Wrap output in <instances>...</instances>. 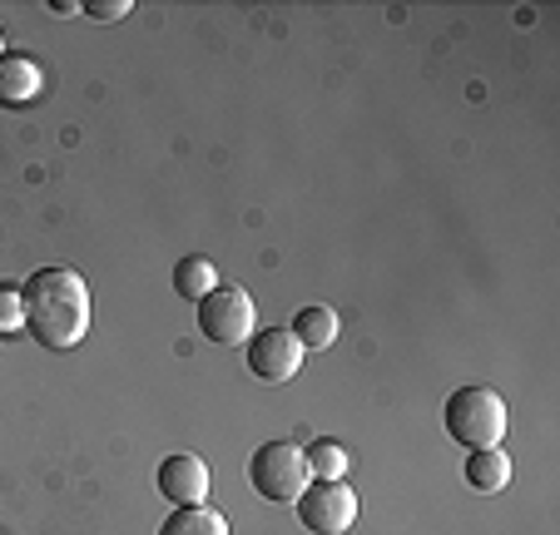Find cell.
Returning a JSON list of instances; mask_svg holds the SVG:
<instances>
[{"label": "cell", "instance_id": "cell-1", "mask_svg": "<svg viewBox=\"0 0 560 535\" xmlns=\"http://www.w3.org/2000/svg\"><path fill=\"white\" fill-rule=\"evenodd\" d=\"M25 327L40 347H65L85 342L90 333V283L74 268H35L21 288Z\"/></svg>", "mask_w": 560, "mask_h": 535}, {"label": "cell", "instance_id": "cell-2", "mask_svg": "<svg viewBox=\"0 0 560 535\" xmlns=\"http://www.w3.org/2000/svg\"><path fill=\"white\" fill-rule=\"evenodd\" d=\"M442 427L466 452H491L506 437V402L497 387H456L442 407Z\"/></svg>", "mask_w": 560, "mask_h": 535}, {"label": "cell", "instance_id": "cell-3", "mask_svg": "<svg viewBox=\"0 0 560 535\" xmlns=\"http://www.w3.org/2000/svg\"><path fill=\"white\" fill-rule=\"evenodd\" d=\"M248 481H254V491L264 501L283 505V501H298L313 476H307V462L293 441H268V446L254 452V462H248Z\"/></svg>", "mask_w": 560, "mask_h": 535}, {"label": "cell", "instance_id": "cell-4", "mask_svg": "<svg viewBox=\"0 0 560 535\" xmlns=\"http://www.w3.org/2000/svg\"><path fill=\"white\" fill-rule=\"evenodd\" d=\"M199 333L219 347H244L248 337L258 333V313H254V298L244 288H213L209 298H199Z\"/></svg>", "mask_w": 560, "mask_h": 535}, {"label": "cell", "instance_id": "cell-5", "mask_svg": "<svg viewBox=\"0 0 560 535\" xmlns=\"http://www.w3.org/2000/svg\"><path fill=\"white\" fill-rule=\"evenodd\" d=\"M293 505L313 535H348L358 521V491L348 481H307V491Z\"/></svg>", "mask_w": 560, "mask_h": 535}, {"label": "cell", "instance_id": "cell-6", "mask_svg": "<svg viewBox=\"0 0 560 535\" xmlns=\"http://www.w3.org/2000/svg\"><path fill=\"white\" fill-rule=\"evenodd\" d=\"M248 352V372L258 382H293L298 368H303V342H298L288 327H268V333H254L244 342Z\"/></svg>", "mask_w": 560, "mask_h": 535}, {"label": "cell", "instance_id": "cell-7", "mask_svg": "<svg viewBox=\"0 0 560 535\" xmlns=\"http://www.w3.org/2000/svg\"><path fill=\"white\" fill-rule=\"evenodd\" d=\"M154 481H159V496L174 505H209V466H203L194 452L164 456Z\"/></svg>", "mask_w": 560, "mask_h": 535}, {"label": "cell", "instance_id": "cell-8", "mask_svg": "<svg viewBox=\"0 0 560 535\" xmlns=\"http://www.w3.org/2000/svg\"><path fill=\"white\" fill-rule=\"evenodd\" d=\"M40 90H45V74L31 55H0V105L21 109V105H31Z\"/></svg>", "mask_w": 560, "mask_h": 535}, {"label": "cell", "instance_id": "cell-9", "mask_svg": "<svg viewBox=\"0 0 560 535\" xmlns=\"http://www.w3.org/2000/svg\"><path fill=\"white\" fill-rule=\"evenodd\" d=\"M506 481H511V456L501 452V446L466 456V486H471V491L497 496V491H506Z\"/></svg>", "mask_w": 560, "mask_h": 535}, {"label": "cell", "instance_id": "cell-10", "mask_svg": "<svg viewBox=\"0 0 560 535\" xmlns=\"http://www.w3.org/2000/svg\"><path fill=\"white\" fill-rule=\"evenodd\" d=\"M213 288H219V268H213L203 253H189V258L174 263V293H179V298L199 303V298H209Z\"/></svg>", "mask_w": 560, "mask_h": 535}, {"label": "cell", "instance_id": "cell-11", "mask_svg": "<svg viewBox=\"0 0 560 535\" xmlns=\"http://www.w3.org/2000/svg\"><path fill=\"white\" fill-rule=\"evenodd\" d=\"M288 333L303 342V352H307V347H332V342H338V313H332V307H323V303L298 307V317H293V327H288Z\"/></svg>", "mask_w": 560, "mask_h": 535}, {"label": "cell", "instance_id": "cell-12", "mask_svg": "<svg viewBox=\"0 0 560 535\" xmlns=\"http://www.w3.org/2000/svg\"><path fill=\"white\" fill-rule=\"evenodd\" d=\"M159 535H229V521L213 505H179L170 521L159 525Z\"/></svg>", "mask_w": 560, "mask_h": 535}, {"label": "cell", "instance_id": "cell-13", "mask_svg": "<svg viewBox=\"0 0 560 535\" xmlns=\"http://www.w3.org/2000/svg\"><path fill=\"white\" fill-rule=\"evenodd\" d=\"M303 462H307V476H313V481H342V472H348V446L332 437H317L303 452Z\"/></svg>", "mask_w": 560, "mask_h": 535}, {"label": "cell", "instance_id": "cell-14", "mask_svg": "<svg viewBox=\"0 0 560 535\" xmlns=\"http://www.w3.org/2000/svg\"><path fill=\"white\" fill-rule=\"evenodd\" d=\"M25 327V307H21V288L0 283V333H15Z\"/></svg>", "mask_w": 560, "mask_h": 535}, {"label": "cell", "instance_id": "cell-15", "mask_svg": "<svg viewBox=\"0 0 560 535\" xmlns=\"http://www.w3.org/2000/svg\"><path fill=\"white\" fill-rule=\"evenodd\" d=\"M90 21H125L129 15V0H95V5H85Z\"/></svg>", "mask_w": 560, "mask_h": 535}, {"label": "cell", "instance_id": "cell-16", "mask_svg": "<svg viewBox=\"0 0 560 535\" xmlns=\"http://www.w3.org/2000/svg\"><path fill=\"white\" fill-rule=\"evenodd\" d=\"M0 55H5V40H0Z\"/></svg>", "mask_w": 560, "mask_h": 535}]
</instances>
